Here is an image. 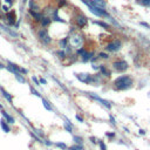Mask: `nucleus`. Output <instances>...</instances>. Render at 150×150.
Listing matches in <instances>:
<instances>
[{
	"label": "nucleus",
	"mask_w": 150,
	"mask_h": 150,
	"mask_svg": "<svg viewBox=\"0 0 150 150\" xmlns=\"http://www.w3.org/2000/svg\"><path fill=\"white\" fill-rule=\"evenodd\" d=\"M133 86V80L130 76L128 75H122V76L117 78L114 82V87L115 89L117 90H124V89H128Z\"/></svg>",
	"instance_id": "obj_1"
},
{
	"label": "nucleus",
	"mask_w": 150,
	"mask_h": 150,
	"mask_svg": "<svg viewBox=\"0 0 150 150\" xmlns=\"http://www.w3.org/2000/svg\"><path fill=\"white\" fill-rule=\"evenodd\" d=\"M82 3L88 6L89 9H90V12H92V13H94L95 15L101 17V18H103V17H106V18H110L109 14L107 13V12H106L104 9H101V8H98L97 6H95V5L93 4L92 0H82Z\"/></svg>",
	"instance_id": "obj_2"
},
{
	"label": "nucleus",
	"mask_w": 150,
	"mask_h": 150,
	"mask_svg": "<svg viewBox=\"0 0 150 150\" xmlns=\"http://www.w3.org/2000/svg\"><path fill=\"white\" fill-rule=\"evenodd\" d=\"M69 44L73 48H80L83 45V36L79 33H75L69 38Z\"/></svg>",
	"instance_id": "obj_3"
},
{
	"label": "nucleus",
	"mask_w": 150,
	"mask_h": 150,
	"mask_svg": "<svg viewBox=\"0 0 150 150\" xmlns=\"http://www.w3.org/2000/svg\"><path fill=\"white\" fill-rule=\"evenodd\" d=\"M38 38H39V40H40L44 45H49V44L52 42V38L49 36L47 29H45V28L39 29V32H38Z\"/></svg>",
	"instance_id": "obj_4"
},
{
	"label": "nucleus",
	"mask_w": 150,
	"mask_h": 150,
	"mask_svg": "<svg viewBox=\"0 0 150 150\" xmlns=\"http://www.w3.org/2000/svg\"><path fill=\"white\" fill-rule=\"evenodd\" d=\"M3 19L6 21L7 26H14L15 21H17V14H15L14 11H8L7 13L3 17Z\"/></svg>",
	"instance_id": "obj_5"
},
{
	"label": "nucleus",
	"mask_w": 150,
	"mask_h": 150,
	"mask_svg": "<svg viewBox=\"0 0 150 150\" xmlns=\"http://www.w3.org/2000/svg\"><path fill=\"white\" fill-rule=\"evenodd\" d=\"M128 64L126 61H122V60H120V61H115L114 64H112V68H114L116 72H124V70H127L128 69Z\"/></svg>",
	"instance_id": "obj_6"
},
{
	"label": "nucleus",
	"mask_w": 150,
	"mask_h": 150,
	"mask_svg": "<svg viewBox=\"0 0 150 150\" xmlns=\"http://www.w3.org/2000/svg\"><path fill=\"white\" fill-rule=\"evenodd\" d=\"M121 47H122L121 41L120 40H114V41H111L110 44H108V46L106 48L108 49V51H110V52H117Z\"/></svg>",
	"instance_id": "obj_7"
},
{
	"label": "nucleus",
	"mask_w": 150,
	"mask_h": 150,
	"mask_svg": "<svg viewBox=\"0 0 150 150\" xmlns=\"http://www.w3.org/2000/svg\"><path fill=\"white\" fill-rule=\"evenodd\" d=\"M76 78L81 81V82H84V83H92L93 82V76L89 74H76Z\"/></svg>",
	"instance_id": "obj_8"
},
{
	"label": "nucleus",
	"mask_w": 150,
	"mask_h": 150,
	"mask_svg": "<svg viewBox=\"0 0 150 150\" xmlns=\"http://www.w3.org/2000/svg\"><path fill=\"white\" fill-rule=\"evenodd\" d=\"M75 22L79 27H84L86 23H87V18L83 15V14H78L75 17Z\"/></svg>",
	"instance_id": "obj_9"
},
{
	"label": "nucleus",
	"mask_w": 150,
	"mask_h": 150,
	"mask_svg": "<svg viewBox=\"0 0 150 150\" xmlns=\"http://www.w3.org/2000/svg\"><path fill=\"white\" fill-rule=\"evenodd\" d=\"M0 28H1L4 32H6L7 34H9L12 38H18L19 36V34L14 31V29H12V28H9L8 26H5V25H1V23H0Z\"/></svg>",
	"instance_id": "obj_10"
},
{
	"label": "nucleus",
	"mask_w": 150,
	"mask_h": 150,
	"mask_svg": "<svg viewBox=\"0 0 150 150\" xmlns=\"http://www.w3.org/2000/svg\"><path fill=\"white\" fill-rule=\"evenodd\" d=\"M1 114H3V116H4V120L7 122V123H11V124H13L14 122H15V120H14V117H12L7 111H5V110H3L1 111Z\"/></svg>",
	"instance_id": "obj_11"
},
{
	"label": "nucleus",
	"mask_w": 150,
	"mask_h": 150,
	"mask_svg": "<svg viewBox=\"0 0 150 150\" xmlns=\"http://www.w3.org/2000/svg\"><path fill=\"white\" fill-rule=\"evenodd\" d=\"M90 96L93 97V98H95L96 101H98V102H101L103 106H106L107 108H111V104L108 102V101H106V100H103V98H101V97H98L97 95H94V94H90Z\"/></svg>",
	"instance_id": "obj_12"
},
{
	"label": "nucleus",
	"mask_w": 150,
	"mask_h": 150,
	"mask_svg": "<svg viewBox=\"0 0 150 150\" xmlns=\"http://www.w3.org/2000/svg\"><path fill=\"white\" fill-rule=\"evenodd\" d=\"M93 4L95 6H97L98 8H101V9H104L106 8V1L104 0H92Z\"/></svg>",
	"instance_id": "obj_13"
},
{
	"label": "nucleus",
	"mask_w": 150,
	"mask_h": 150,
	"mask_svg": "<svg viewBox=\"0 0 150 150\" xmlns=\"http://www.w3.org/2000/svg\"><path fill=\"white\" fill-rule=\"evenodd\" d=\"M51 21H52V19H51V18H48V17H44V15H42V18H41V20H40V23H41V26H42V27H47V26H49V23H51Z\"/></svg>",
	"instance_id": "obj_14"
},
{
	"label": "nucleus",
	"mask_w": 150,
	"mask_h": 150,
	"mask_svg": "<svg viewBox=\"0 0 150 150\" xmlns=\"http://www.w3.org/2000/svg\"><path fill=\"white\" fill-rule=\"evenodd\" d=\"M93 55H94L93 52H87V51H84V53L82 54V61H83V62L89 61V60L93 58Z\"/></svg>",
	"instance_id": "obj_15"
},
{
	"label": "nucleus",
	"mask_w": 150,
	"mask_h": 150,
	"mask_svg": "<svg viewBox=\"0 0 150 150\" xmlns=\"http://www.w3.org/2000/svg\"><path fill=\"white\" fill-rule=\"evenodd\" d=\"M0 126H1V129H3L5 133H9V131H11V128H9V126H8V123H7L4 119L0 121Z\"/></svg>",
	"instance_id": "obj_16"
},
{
	"label": "nucleus",
	"mask_w": 150,
	"mask_h": 150,
	"mask_svg": "<svg viewBox=\"0 0 150 150\" xmlns=\"http://www.w3.org/2000/svg\"><path fill=\"white\" fill-rule=\"evenodd\" d=\"M29 14L34 18L35 21H39V22H40L41 18H42V14L40 13V12H33V11H29Z\"/></svg>",
	"instance_id": "obj_17"
},
{
	"label": "nucleus",
	"mask_w": 150,
	"mask_h": 150,
	"mask_svg": "<svg viewBox=\"0 0 150 150\" xmlns=\"http://www.w3.org/2000/svg\"><path fill=\"white\" fill-rule=\"evenodd\" d=\"M0 92H1L3 96H4V97L7 100L8 102H12V100H13V97H12V95H9V94H8V93H7V92H6L4 88H1V87H0Z\"/></svg>",
	"instance_id": "obj_18"
},
{
	"label": "nucleus",
	"mask_w": 150,
	"mask_h": 150,
	"mask_svg": "<svg viewBox=\"0 0 150 150\" xmlns=\"http://www.w3.org/2000/svg\"><path fill=\"white\" fill-rule=\"evenodd\" d=\"M14 76H15V79H17L20 83H26V80H25L23 75H21L20 73H14Z\"/></svg>",
	"instance_id": "obj_19"
},
{
	"label": "nucleus",
	"mask_w": 150,
	"mask_h": 150,
	"mask_svg": "<svg viewBox=\"0 0 150 150\" xmlns=\"http://www.w3.org/2000/svg\"><path fill=\"white\" fill-rule=\"evenodd\" d=\"M42 104H44V107L47 109V110H49V111H51L52 110V106L51 104H49V102L47 101V100H45V98H42Z\"/></svg>",
	"instance_id": "obj_20"
},
{
	"label": "nucleus",
	"mask_w": 150,
	"mask_h": 150,
	"mask_svg": "<svg viewBox=\"0 0 150 150\" xmlns=\"http://www.w3.org/2000/svg\"><path fill=\"white\" fill-rule=\"evenodd\" d=\"M100 69H101V72H102L103 75H106V76H108V78L110 76V70H108L104 66H101V67H100Z\"/></svg>",
	"instance_id": "obj_21"
},
{
	"label": "nucleus",
	"mask_w": 150,
	"mask_h": 150,
	"mask_svg": "<svg viewBox=\"0 0 150 150\" xmlns=\"http://www.w3.org/2000/svg\"><path fill=\"white\" fill-rule=\"evenodd\" d=\"M65 128H66V130H67L68 133H72V124H70V122H69L68 120L65 121Z\"/></svg>",
	"instance_id": "obj_22"
},
{
	"label": "nucleus",
	"mask_w": 150,
	"mask_h": 150,
	"mask_svg": "<svg viewBox=\"0 0 150 150\" xmlns=\"http://www.w3.org/2000/svg\"><path fill=\"white\" fill-rule=\"evenodd\" d=\"M94 23L98 25V26H101V27H104L106 29H108V28H109V25H108V23H106V22H100V21H95Z\"/></svg>",
	"instance_id": "obj_23"
},
{
	"label": "nucleus",
	"mask_w": 150,
	"mask_h": 150,
	"mask_svg": "<svg viewBox=\"0 0 150 150\" xmlns=\"http://www.w3.org/2000/svg\"><path fill=\"white\" fill-rule=\"evenodd\" d=\"M69 150H84V149H83L82 145H79V144H78V145H73V147H70Z\"/></svg>",
	"instance_id": "obj_24"
},
{
	"label": "nucleus",
	"mask_w": 150,
	"mask_h": 150,
	"mask_svg": "<svg viewBox=\"0 0 150 150\" xmlns=\"http://www.w3.org/2000/svg\"><path fill=\"white\" fill-rule=\"evenodd\" d=\"M60 47L61 48H66L67 47V39H62L60 41Z\"/></svg>",
	"instance_id": "obj_25"
},
{
	"label": "nucleus",
	"mask_w": 150,
	"mask_h": 150,
	"mask_svg": "<svg viewBox=\"0 0 150 150\" xmlns=\"http://www.w3.org/2000/svg\"><path fill=\"white\" fill-rule=\"evenodd\" d=\"M74 141H75V143H78L79 145H81V143H82V139H81V137H79V136H74Z\"/></svg>",
	"instance_id": "obj_26"
},
{
	"label": "nucleus",
	"mask_w": 150,
	"mask_h": 150,
	"mask_svg": "<svg viewBox=\"0 0 150 150\" xmlns=\"http://www.w3.org/2000/svg\"><path fill=\"white\" fill-rule=\"evenodd\" d=\"M58 55H59L60 59H65V58H66V53H65L64 51H59V52H58Z\"/></svg>",
	"instance_id": "obj_27"
},
{
	"label": "nucleus",
	"mask_w": 150,
	"mask_h": 150,
	"mask_svg": "<svg viewBox=\"0 0 150 150\" xmlns=\"http://www.w3.org/2000/svg\"><path fill=\"white\" fill-rule=\"evenodd\" d=\"M140 3L143 6H150V0H140Z\"/></svg>",
	"instance_id": "obj_28"
},
{
	"label": "nucleus",
	"mask_w": 150,
	"mask_h": 150,
	"mask_svg": "<svg viewBox=\"0 0 150 150\" xmlns=\"http://www.w3.org/2000/svg\"><path fill=\"white\" fill-rule=\"evenodd\" d=\"M0 9H1L3 12H4V13H7V12H8V6H6V5H1V7H0Z\"/></svg>",
	"instance_id": "obj_29"
},
{
	"label": "nucleus",
	"mask_w": 150,
	"mask_h": 150,
	"mask_svg": "<svg viewBox=\"0 0 150 150\" xmlns=\"http://www.w3.org/2000/svg\"><path fill=\"white\" fill-rule=\"evenodd\" d=\"M109 56H108V54H106V53H100L98 54V59H108Z\"/></svg>",
	"instance_id": "obj_30"
},
{
	"label": "nucleus",
	"mask_w": 150,
	"mask_h": 150,
	"mask_svg": "<svg viewBox=\"0 0 150 150\" xmlns=\"http://www.w3.org/2000/svg\"><path fill=\"white\" fill-rule=\"evenodd\" d=\"M34 133H35L36 135H39L40 137H42V136H44V134H42V131H41V130H38V129H34Z\"/></svg>",
	"instance_id": "obj_31"
},
{
	"label": "nucleus",
	"mask_w": 150,
	"mask_h": 150,
	"mask_svg": "<svg viewBox=\"0 0 150 150\" xmlns=\"http://www.w3.org/2000/svg\"><path fill=\"white\" fill-rule=\"evenodd\" d=\"M56 147H59V148H61V149H66V148H67L66 144H64V143H56Z\"/></svg>",
	"instance_id": "obj_32"
},
{
	"label": "nucleus",
	"mask_w": 150,
	"mask_h": 150,
	"mask_svg": "<svg viewBox=\"0 0 150 150\" xmlns=\"http://www.w3.org/2000/svg\"><path fill=\"white\" fill-rule=\"evenodd\" d=\"M67 3H66V0H59V6L61 7V6H65Z\"/></svg>",
	"instance_id": "obj_33"
},
{
	"label": "nucleus",
	"mask_w": 150,
	"mask_h": 150,
	"mask_svg": "<svg viewBox=\"0 0 150 150\" xmlns=\"http://www.w3.org/2000/svg\"><path fill=\"white\" fill-rule=\"evenodd\" d=\"M31 92H32V94H33V95H35V96H40V94L38 93V92L34 89V88H31Z\"/></svg>",
	"instance_id": "obj_34"
},
{
	"label": "nucleus",
	"mask_w": 150,
	"mask_h": 150,
	"mask_svg": "<svg viewBox=\"0 0 150 150\" xmlns=\"http://www.w3.org/2000/svg\"><path fill=\"white\" fill-rule=\"evenodd\" d=\"M100 147H101V149H102V150H107V148H106V145H104V143H103V142H100Z\"/></svg>",
	"instance_id": "obj_35"
},
{
	"label": "nucleus",
	"mask_w": 150,
	"mask_h": 150,
	"mask_svg": "<svg viewBox=\"0 0 150 150\" xmlns=\"http://www.w3.org/2000/svg\"><path fill=\"white\" fill-rule=\"evenodd\" d=\"M32 80L35 82V84H36V86H39V83H40V82H39V80H38L35 76H33V79H32Z\"/></svg>",
	"instance_id": "obj_36"
},
{
	"label": "nucleus",
	"mask_w": 150,
	"mask_h": 150,
	"mask_svg": "<svg viewBox=\"0 0 150 150\" xmlns=\"http://www.w3.org/2000/svg\"><path fill=\"white\" fill-rule=\"evenodd\" d=\"M84 51H86L84 48H80L79 51H78V54H83V53H84Z\"/></svg>",
	"instance_id": "obj_37"
},
{
	"label": "nucleus",
	"mask_w": 150,
	"mask_h": 150,
	"mask_svg": "<svg viewBox=\"0 0 150 150\" xmlns=\"http://www.w3.org/2000/svg\"><path fill=\"white\" fill-rule=\"evenodd\" d=\"M5 1H6V3H7V4L9 5V6H11L12 4H13V3H14V0H5Z\"/></svg>",
	"instance_id": "obj_38"
},
{
	"label": "nucleus",
	"mask_w": 150,
	"mask_h": 150,
	"mask_svg": "<svg viewBox=\"0 0 150 150\" xmlns=\"http://www.w3.org/2000/svg\"><path fill=\"white\" fill-rule=\"evenodd\" d=\"M93 68H94V69H98L100 67H98V65H96V64H93Z\"/></svg>",
	"instance_id": "obj_39"
},
{
	"label": "nucleus",
	"mask_w": 150,
	"mask_h": 150,
	"mask_svg": "<svg viewBox=\"0 0 150 150\" xmlns=\"http://www.w3.org/2000/svg\"><path fill=\"white\" fill-rule=\"evenodd\" d=\"M40 83H42V84H46V80L45 79H40V81H39Z\"/></svg>",
	"instance_id": "obj_40"
},
{
	"label": "nucleus",
	"mask_w": 150,
	"mask_h": 150,
	"mask_svg": "<svg viewBox=\"0 0 150 150\" xmlns=\"http://www.w3.org/2000/svg\"><path fill=\"white\" fill-rule=\"evenodd\" d=\"M76 119H78V120H79L80 122H83V120H82V117H81L80 115H76Z\"/></svg>",
	"instance_id": "obj_41"
},
{
	"label": "nucleus",
	"mask_w": 150,
	"mask_h": 150,
	"mask_svg": "<svg viewBox=\"0 0 150 150\" xmlns=\"http://www.w3.org/2000/svg\"><path fill=\"white\" fill-rule=\"evenodd\" d=\"M5 67H6V66H5V65H3V64H1V62H0V69H4Z\"/></svg>",
	"instance_id": "obj_42"
},
{
	"label": "nucleus",
	"mask_w": 150,
	"mask_h": 150,
	"mask_svg": "<svg viewBox=\"0 0 150 150\" xmlns=\"http://www.w3.org/2000/svg\"><path fill=\"white\" fill-rule=\"evenodd\" d=\"M0 109H3V106H1V104H0Z\"/></svg>",
	"instance_id": "obj_43"
},
{
	"label": "nucleus",
	"mask_w": 150,
	"mask_h": 150,
	"mask_svg": "<svg viewBox=\"0 0 150 150\" xmlns=\"http://www.w3.org/2000/svg\"><path fill=\"white\" fill-rule=\"evenodd\" d=\"M0 7H1V1H0Z\"/></svg>",
	"instance_id": "obj_44"
},
{
	"label": "nucleus",
	"mask_w": 150,
	"mask_h": 150,
	"mask_svg": "<svg viewBox=\"0 0 150 150\" xmlns=\"http://www.w3.org/2000/svg\"><path fill=\"white\" fill-rule=\"evenodd\" d=\"M55 1H59V0H55Z\"/></svg>",
	"instance_id": "obj_45"
}]
</instances>
